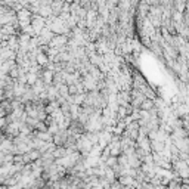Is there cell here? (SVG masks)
Returning <instances> with one entry per match:
<instances>
[{"instance_id": "1", "label": "cell", "mask_w": 189, "mask_h": 189, "mask_svg": "<svg viewBox=\"0 0 189 189\" xmlns=\"http://www.w3.org/2000/svg\"><path fill=\"white\" fill-rule=\"evenodd\" d=\"M66 138H68V132L66 130H59V132L53 133V142H55V145H58V146H62L64 148Z\"/></svg>"}, {"instance_id": "3", "label": "cell", "mask_w": 189, "mask_h": 189, "mask_svg": "<svg viewBox=\"0 0 189 189\" xmlns=\"http://www.w3.org/2000/svg\"><path fill=\"white\" fill-rule=\"evenodd\" d=\"M124 186H121V185H120V183H114V185H112V188L111 189H123Z\"/></svg>"}, {"instance_id": "2", "label": "cell", "mask_w": 189, "mask_h": 189, "mask_svg": "<svg viewBox=\"0 0 189 189\" xmlns=\"http://www.w3.org/2000/svg\"><path fill=\"white\" fill-rule=\"evenodd\" d=\"M140 108H142L143 111H151V109L154 108V102H152L151 99H145V100L140 104Z\"/></svg>"}]
</instances>
